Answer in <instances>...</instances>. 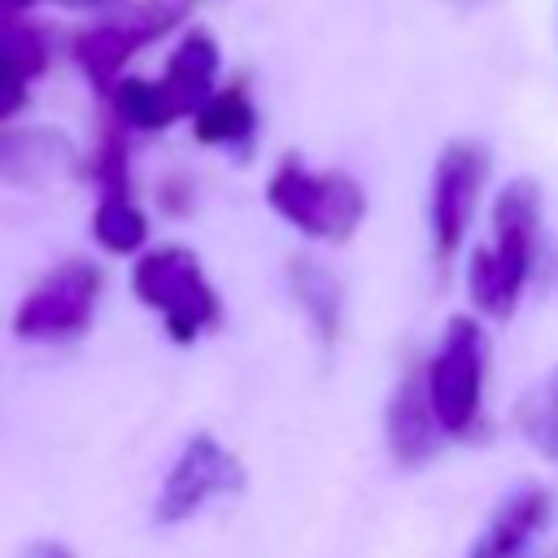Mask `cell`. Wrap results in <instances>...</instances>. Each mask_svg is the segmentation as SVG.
<instances>
[{"label":"cell","instance_id":"obj_9","mask_svg":"<svg viewBox=\"0 0 558 558\" xmlns=\"http://www.w3.org/2000/svg\"><path fill=\"white\" fill-rule=\"evenodd\" d=\"M549 514H554V497L541 484L514 488L493 510V519L484 523V532L475 536V545H471L466 558H519L536 541V532H545Z\"/></svg>","mask_w":558,"mask_h":558},{"label":"cell","instance_id":"obj_1","mask_svg":"<svg viewBox=\"0 0 558 558\" xmlns=\"http://www.w3.org/2000/svg\"><path fill=\"white\" fill-rule=\"evenodd\" d=\"M536 235H541V192L527 179H514L493 201V231L466 262V292L480 314L510 318L532 266H536Z\"/></svg>","mask_w":558,"mask_h":558},{"label":"cell","instance_id":"obj_17","mask_svg":"<svg viewBox=\"0 0 558 558\" xmlns=\"http://www.w3.org/2000/svg\"><path fill=\"white\" fill-rule=\"evenodd\" d=\"M514 423H519L523 440H527L545 462L558 466V366H554L545 379H536V384L519 397Z\"/></svg>","mask_w":558,"mask_h":558},{"label":"cell","instance_id":"obj_16","mask_svg":"<svg viewBox=\"0 0 558 558\" xmlns=\"http://www.w3.org/2000/svg\"><path fill=\"white\" fill-rule=\"evenodd\" d=\"M292 292L301 301V310L310 314V323L318 327L323 344H331L340 336V283L331 279V270H323L314 257H296L292 262Z\"/></svg>","mask_w":558,"mask_h":558},{"label":"cell","instance_id":"obj_12","mask_svg":"<svg viewBox=\"0 0 558 558\" xmlns=\"http://www.w3.org/2000/svg\"><path fill=\"white\" fill-rule=\"evenodd\" d=\"M166 92L179 100L183 113H196L214 92H218V44L205 31H192L179 39V48L166 61L161 74Z\"/></svg>","mask_w":558,"mask_h":558},{"label":"cell","instance_id":"obj_14","mask_svg":"<svg viewBox=\"0 0 558 558\" xmlns=\"http://www.w3.org/2000/svg\"><path fill=\"white\" fill-rule=\"evenodd\" d=\"M65 161V140L52 131H9L0 135V179L9 183H39L44 174Z\"/></svg>","mask_w":558,"mask_h":558},{"label":"cell","instance_id":"obj_10","mask_svg":"<svg viewBox=\"0 0 558 558\" xmlns=\"http://www.w3.org/2000/svg\"><path fill=\"white\" fill-rule=\"evenodd\" d=\"M440 423L427 405V392H423V375H405L401 388L392 392V405H388V449L401 466H418L436 453L440 445Z\"/></svg>","mask_w":558,"mask_h":558},{"label":"cell","instance_id":"obj_8","mask_svg":"<svg viewBox=\"0 0 558 558\" xmlns=\"http://www.w3.org/2000/svg\"><path fill=\"white\" fill-rule=\"evenodd\" d=\"M183 0H148V4H140V9H131V13H118V17H109L105 13V22H96L92 31H83L78 39H74V57H78V65H83V74L100 87V92H113L118 87V70L144 48V44H153L161 31H170L179 17H183Z\"/></svg>","mask_w":558,"mask_h":558},{"label":"cell","instance_id":"obj_4","mask_svg":"<svg viewBox=\"0 0 558 558\" xmlns=\"http://www.w3.org/2000/svg\"><path fill=\"white\" fill-rule=\"evenodd\" d=\"M131 288L135 296L161 314L166 331L174 340H196L201 331H214L222 323V305H218V292L209 288L196 253L179 248V244H161V248H148L140 262H135V275H131Z\"/></svg>","mask_w":558,"mask_h":558},{"label":"cell","instance_id":"obj_13","mask_svg":"<svg viewBox=\"0 0 558 558\" xmlns=\"http://www.w3.org/2000/svg\"><path fill=\"white\" fill-rule=\"evenodd\" d=\"M192 131L201 144H248L253 131H257V109H253V96L240 87V83H227L218 87L196 113H192Z\"/></svg>","mask_w":558,"mask_h":558},{"label":"cell","instance_id":"obj_20","mask_svg":"<svg viewBox=\"0 0 558 558\" xmlns=\"http://www.w3.org/2000/svg\"><path fill=\"white\" fill-rule=\"evenodd\" d=\"M453 4H484V0H453Z\"/></svg>","mask_w":558,"mask_h":558},{"label":"cell","instance_id":"obj_2","mask_svg":"<svg viewBox=\"0 0 558 558\" xmlns=\"http://www.w3.org/2000/svg\"><path fill=\"white\" fill-rule=\"evenodd\" d=\"M423 392L445 436H466L480 423L484 410V379H488V336L475 318L458 314L449 318L436 353L427 357Z\"/></svg>","mask_w":558,"mask_h":558},{"label":"cell","instance_id":"obj_19","mask_svg":"<svg viewBox=\"0 0 558 558\" xmlns=\"http://www.w3.org/2000/svg\"><path fill=\"white\" fill-rule=\"evenodd\" d=\"M35 558H70V554H65V549H57V545H44Z\"/></svg>","mask_w":558,"mask_h":558},{"label":"cell","instance_id":"obj_15","mask_svg":"<svg viewBox=\"0 0 558 558\" xmlns=\"http://www.w3.org/2000/svg\"><path fill=\"white\" fill-rule=\"evenodd\" d=\"M113 113L118 126H135V131H166L170 122L183 118L179 100L166 92V83L157 78H118L113 87Z\"/></svg>","mask_w":558,"mask_h":558},{"label":"cell","instance_id":"obj_5","mask_svg":"<svg viewBox=\"0 0 558 558\" xmlns=\"http://www.w3.org/2000/svg\"><path fill=\"white\" fill-rule=\"evenodd\" d=\"M96 301H100V270L83 257H70L26 292V301L13 314V336L74 340L92 327Z\"/></svg>","mask_w":558,"mask_h":558},{"label":"cell","instance_id":"obj_18","mask_svg":"<svg viewBox=\"0 0 558 558\" xmlns=\"http://www.w3.org/2000/svg\"><path fill=\"white\" fill-rule=\"evenodd\" d=\"M92 235L105 253H135L148 240V218L131 201V192H100L92 214Z\"/></svg>","mask_w":558,"mask_h":558},{"label":"cell","instance_id":"obj_3","mask_svg":"<svg viewBox=\"0 0 558 558\" xmlns=\"http://www.w3.org/2000/svg\"><path fill=\"white\" fill-rule=\"evenodd\" d=\"M266 201L279 218H288L310 240H349L366 214V192L344 170H310L296 157L279 161L270 174Z\"/></svg>","mask_w":558,"mask_h":558},{"label":"cell","instance_id":"obj_6","mask_svg":"<svg viewBox=\"0 0 558 558\" xmlns=\"http://www.w3.org/2000/svg\"><path fill=\"white\" fill-rule=\"evenodd\" d=\"M488 183V153L484 144L458 140L436 157L432 170V201H427V222H432V248L440 262H453L466 244V231L475 222L480 196Z\"/></svg>","mask_w":558,"mask_h":558},{"label":"cell","instance_id":"obj_7","mask_svg":"<svg viewBox=\"0 0 558 558\" xmlns=\"http://www.w3.org/2000/svg\"><path fill=\"white\" fill-rule=\"evenodd\" d=\"M244 488V466L231 449H222L214 436H192L183 445V453L174 458V466L166 471L161 480V493H157V523H183L192 519L205 501L214 497H235Z\"/></svg>","mask_w":558,"mask_h":558},{"label":"cell","instance_id":"obj_11","mask_svg":"<svg viewBox=\"0 0 558 558\" xmlns=\"http://www.w3.org/2000/svg\"><path fill=\"white\" fill-rule=\"evenodd\" d=\"M48 65V44L22 17H0V122L26 105V83Z\"/></svg>","mask_w":558,"mask_h":558}]
</instances>
